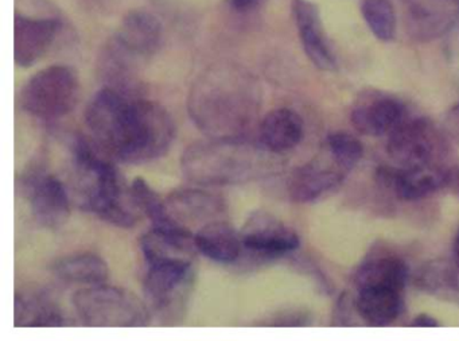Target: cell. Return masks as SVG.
<instances>
[{
  "instance_id": "1",
  "label": "cell",
  "mask_w": 459,
  "mask_h": 341,
  "mask_svg": "<svg viewBox=\"0 0 459 341\" xmlns=\"http://www.w3.org/2000/svg\"><path fill=\"white\" fill-rule=\"evenodd\" d=\"M93 141L122 162L146 163L170 150L176 126L160 104L112 88L99 91L85 109Z\"/></svg>"
},
{
  "instance_id": "2",
  "label": "cell",
  "mask_w": 459,
  "mask_h": 341,
  "mask_svg": "<svg viewBox=\"0 0 459 341\" xmlns=\"http://www.w3.org/2000/svg\"><path fill=\"white\" fill-rule=\"evenodd\" d=\"M187 109L208 138L246 139L259 112V85L246 69L220 64L193 84Z\"/></svg>"
},
{
  "instance_id": "3",
  "label": "cell",
  "mask_w": 459,
  "mask_h": 341,
  "mask_svg": "<svg viewBox=\"0 0 459 341\" xmlns=\"http://www.w3.org/2000/svg\"><path fill=\"white\" fill-rule=\"evenodd\" d=\"M79 136L72 144L74 190L84 211L98 214L104 222L120 228H133L138 222L131 192L117 169L107 160L106 152ZM108 155V154H107ZM136 208V206H135Z\"/></svg>"
},
{
  "instance_id": "4",
  "label": "cell",
  "mask_w": 459,
  "mask_h": 341,
  "mask_svg": "<svg viewBox=\"0 0 459 341\" xmlns=\"http://www.w3.org/2000/svg\"><path fill=\"white\" fill-rule=\"evenodd\" d=\"M271 154L247 139L209 138L185 150L181 169L186 179L203 187L244 184L270 174Z\"/></svg>"
},
{
  "instance_id": "5",
  "label": "cell",
  "mask_w": 459,
  "mask_h": 341,
  "mask_svg": "<svg viewBox=\"0 0 459 341\" xmlns=\"http://www.w3.org/2000/svg\"><path fill=\"white\" fill-rule=\"evenodd\" d=\"M72 301L82 324L88 327H146L152 316L135 294L106 284L79 290Z\"/></svg>"
},
{
  "instance_id": "6",
  "label": "cell",
  "mask_w": 459,
  "mask_h": 341,
  "mask_svg": "<svg viewBox=\"0 0 459 341\" xmlns=\"http://www.w3.org/2000/svg\"><path fill=\"white\" fill-rule=\"evenodd\" d=\"M80 82L71 66H52L37 72L23 85L21 107L42 120H57L79 103Z\"/></svg>"
},
{
  "instance_id": "7",
  "label": "cell",
  "mask_w": 459,
  "mask_h": 341,
  "mask_svg": "<svg viewBox=\"0 0 459 341\" xmlns=\"http://www.w3.org/2000/svg\"><path fill=\"white\" fill-rule=\"evenodd\" d=\"M389 157L400 168L435 165L445 153V141L431 120L426 118L403 120L389 134Z\"/></svg>"
},
{
  "instance_id": "8",
  "label": "cell",
  "mask_w": 459,
  "mask_h": 341,
  "mask_svg": "<svg viewBox=\"0 0 459 341\" xmlns=\"http://www.w3.org/2000/svg\"><path fill=\"white\" fill-rule=\"evenodd\" d=\"M193 284V263L149 265L143 290L147 303L160 319L181 314Z\"/></svg>"
},
{
  "instance_id": "9",
  "label": "cell",
  "mask_w": 459,
  "mask_h": 341,
  "mask_svg": "<svg viewBox=\"0 0 459 341\" xmlns=\"http://www.w3.org/2000/svg\"><path fill=\"white\" fill-rule=\"evenodd\" d=\"M240 238L244 249L263 259L283 257L299 247L297 232L265 211L249 214Z\"/></svg>"
},
{
  "instance_id": "10",
  "label": "cell",
  "mask_w": 459,
  "mask_h": 341,
  "mask_svg": "<svg viewBox=\"0 0 459 341\" xmlns=\"http://www.w3.org/2000/svg\"><path fill=\"white\" fill-rule=\"evenodd\" d=\"M23 185L37 222L50 230L63 227L71 216V197L65 185L57 177L39 170L23 176Z\"/></svg>"
},
{
  "instance_id": "11",
  "label": "cell",
  "mask_w": 459,
  "mask_h": 341,
  "mask_svg": "<svg viewBox=\"0 0 459 341\" xmlns=\"http://www.w3.org/2000/svg\"><path fill=\"white\" fill-rule=\"evenodd\" d=\"M407 28L413 39L434 41L459 22V0H404Z\"/></svg>"
},
{
  "instance_id": "12",
  "label": "cell",
  "mask_w": 459,
  "mask_h": 341,
  "mask_svg": "<svg viewBox=\"0 0 459 341\" xmlns=\"http://www.w3.org/2000/svg\"><path fill=\"white\" fill-rule=\"evenodd\" d=\"M63 23L56 18H14V60L21 68L39 63L57 39Z\"/></svg>"
},
{
  "instance_id": "13",
  "label": "cell",
  "mask_w": 459,
  "mask_h": 341,
  "mask_svg": "<svg viewBox=\"0 0 459 341\" xmlns=\"http://www.w3.org/2000/svg\"><path fill=\"white\" fill-rule=\"evenodd\" d=\"M351 120L362 136H383L405 120V109L399 99L385 93H365L354 104Z\"/></svg>"
},
{
  "instance_id": "14",
  "label": "cell",
  "mask_w": 459,
  "mask_h": 341,
  "mask_svg": "<svg viewBox=\"0 0 459 341\" xmlns=\"http://www.w3.org/2000/svg\"><path fill=\"white\" fill-rule=\"evenodd\" d=\"M446 169L435 165L419 168L378 169L377 179L383 187L394 190V195L404 201H418L445 188Z\"/></svg>"
},
{
  "instance_id": "15",
  "label": "cell",
  "mask_w": 459,
  "mask_h": 341,
  "mask_svg": "<svg viewBox=\"0 0 459 341\" xmlns=\"http://www.w3.org/2000/svg\"><path fill=\"white\" fill-rule=\"evenodd\" d=\"M327 157L329 161L316 160L306 163L290 177L289 195L292 200L311 203L343 181L348 170L338 165L332 155L327 154Z\"/></svg>"
},
{
  "instance_id": "16",
  "label": "cell",
  "mask_w": 459,
  "mask_h": 341,
  "mask_svg": "<svg viewBox=\"0 0 459 341\" xmlns=\"http://www.w3.org/2000/svg\"><path fill=\"white\" fill-rule=\"evenodd\" d=\"M171 216L185 227L189 224H208L224 214L225 204L219 196L197 188L174 190L165 200Z\"/></svg>"
},
{
  "instance_id": "17",
  "label": "cell",
  "mask_w": 459,
  "mask_h": 341,
  "mask_svg": "<svg viewBox=\"0 0 459 341\" xmlns=\"http://www.w3.org/2000/svg\"><path fill=\"white\" fill-rule=\"evenodd\" d=\"M292 12L306 56L321 71L335 69L337 64L332 48L325 37L318 7L307 0H294Z\"/></svg>"
},
{
  "instance_id": "18",
  "label": "cell",
  "mask_w": 459,
  "mask_h": 341,
  "mask_svg": "<svg viewBox=\"0 0 459 341\" xmlns=\"http://www.w3.org/2000/svg\"><path fill=\"white\" fill-rule=\"evenodd\" d=\"M141 249L149 265L154 263H193L195 262V233L190 230L160 231L150 228L141 238Z\"/></svg>"
},
{
  "instance_id": "19",
  "label": "cell",
  "mask_w": 459,
  "mask_h": 341,
  "mask_svg": "<svg viewBox=\"0 0 459 341\" xmlns=\"http://www.w3.org/2000/svg\"><path fill=\"white\" fill-rule=\"evenodd\" d=\"M162 25L152 13L136 10L128 13L114 41L133 57H150L160 47Z\"/></svg>"
},
{
  "instance_id": "20",
  "label": "cell",
  "mask_w": 459,
  "mask_h": 341,
  "mask_svg": "<svg viewBox=\"0 0 459 341\" xmlns=\"http://www.w3.org/2000/svg\"><path fill=\"white\" fill-rule=\"evenodd\" d=\"M303 119L290 109H278L265 115L259 126V142L265 150L281 154L294 149L303 139Z\"/></svg>"
},
{
  "instance_id": "21",
  "label": "cell",
  "mask_w": 459,
  "mask_h": 341,
  "mask_svg": "<svg viewBox=\"0 0 459 341\" xmlns=\"http://www.w3.org/2000/svg\"><path fill=\"white\" fill-rule=\"evenodd\" d=\"M195 241L201 254L219 263L236 262L243 249L240 233L221 220L201 227L195 233Z\"/></svg>"
},
{
  "instance_id": "22",
  "label": "cell",
  "mask_w": 459,
  "mask_h": 341,
  "mask_svg": "<svg viewBox=\"0 0 459 341\" xmlns=\"http://www.w3.org/2000/svg\"><path fill=\"white\" fill-rule=\"evenodd\" d=\"M410 271L404 260L396 257H381L368 260L354 276L359 292L368 289H385L402 292L407 284Z\"/></svg>"
},
{
  "instance_id": "23",
  "label": "cell",
  "mask_w": 459,
  "mask_h": 341,
  "mask_svg": "<svg viewBox=\"0 0 459 341\" xmlns=\"http://www.w3.org/2000/svg\"><path fill=\"white\" fill-rule=\"evenodd\" d=\"M53 274L69 284L95 286L106 284L109 278V268L103 258L92 252H82L57 260L53 265Z\"/></svg>"
},
{
  "instance_id": "24",
  "label": "cell",
  "mask_w": 459,
  "mask_h": 341,
  "mask_svg": "<svg viewBox=\"0 0 459 341\" xmlns=\"http://www.w3.org/2000/svg\"><path fill=\"white\" fill-rule=\"evenodd\" d=\"M359 316L372 327L392 324L402 313L400 292L385 289H368L359 292L356 301Z\"/></svg>"
},
{
  "instance_id": "25",
  "label": "cell",
  "mask_w": 459,
  "mask_h": 341,
  "mask_svg": "<svg viewBox=\"0 0 459 341\" xmlns=\"http://www.w3.org/2000/svg\"><path fill=\"white\" fill-rule=\"evenodd\" d=\"M130 192L136 208L152 222V228L169 231V232L190 230L171 216L165 201H162V198L150 187L146 179H141V177L134 179Z\"/></svg>"
},
{
  "instance_id": "26",
  "label": "cell",
  "mask_w": 459,
  "mask_h": 341,
  "mask_svg": "<svg viewBox=\"0 0 459 341\" xmlns=\"http://www.w3.org/2000/svg\"><path fill=\"white\" fill-rule=\"evenodd\" d=\"M63 313L45 295H15V327H63Z\"/></svg>"
},
{
  "instance_id": "27",
  "label": "cell",
  "mask_w": 459,
  "mask_h": 341,
  "mask_svg": "<svg viewBox=\"0 0 459 341\" xmlns=\"http://www.w3.org/2000/svg\"><path fill=\"white\" fill-rule=\"evenodd\" d=\"M419 286L426 292L459 301V262H434L419 273Z\"/></svg>"
},
{
  "instance_id": "28",
  "label": "cell",
  "mask_w": 459,
  "mask_h": 341,
  "mask_svg": "<svg viewBox=\"0 0 459 341\" xmlns=\"http://www.w3.org/2000/svg\"><path fill=\"white\" fill-rule=\"evenodd\" d=\"M362 17L376 39L391 41L396 36V13L391 0H362Z\"/></svg>"
},
{
  "instance_id": "29",
  "label": "cell",
  "mask_w": 459,
  "mask_h": 341,
  "mask_svg": "<svg viewBox=\"0 0 459 341\" xmlns=\"http://www.w3.org/2000/svg\"><path fill=\"white\" fill-rule=\"evenodd\" d=\"M326 152L334 158L338 165L351 171L364 154L361 142L351 134L333 133L326 139Z\"/></svg>"
},
{
  "instance_id": "30",
  "label": "cell",
  "mask_w": 459,
  "mask_h": 341,
  "mask_svg": "<svg viewBox=\"0 0 459 341\" xmlns=\"http://www.w3.org/2000/svg\"><path fill=\"white\" fill-rule=\"evenodd\" d=\"M308 324H310V319H308L307 314L294 310L281 311L271 319L259 322V325H263V327H303V325Z\"/></svg>"
},
{
  "instance_id": "31",
  "label": "cell",
  "mask_w": 459,
  "mask_h": 341,
  "mask_svg": "<svg viewBox=\"0 0 459 341\" xmlns=\"http://www.w3.org/2000/svg\"><path fill=\"white\" fill-rule=\"evenodd\" d=\"M445 188L459 196V165L446 169Z\"/></svg>"
},
{
  "instance_id": "32",
  "label": "cell",
  "mask_w": 459,
  "mask_h": 341,
  "mask_svg": "<svg viewBox=\"0 0 459 341\" xmlns=\"http://www.w3.org/2000/svg\"><path fill=\"white\" fill-rule=\"evenodd\" d=\"M447 127L451 136L459 141V104H456L447 117Z\"/></svg>"
},
{
  "instance_id": "33",
  "label": "cell",
  "mask_w": 459,
  "mask_h": 341,
  "mask_svg": "<svg viewBox=\"0 0 459 341\" xmlns=\"http://www.w3.org/2000/svg\"><path fill=\"white\" fill-rule=\"evenodd\" d=\"M411 327L437 328L439 327V321L434 319V317L429 316V314H419V316L415 317L412 322H411Z\"/></svg>"
},
{
  "instance_id": "34",
  "label": "cell",
  "mask_w": 459,
  "mask_h": 341,
  "mask_svg": "<svg viewBox=\"0 0 459 341\" xmlns=\"http://www.w3.org/2000/svg\"><path fill=\"white\" fill-rule=\"evenodd\" d=\"M260 0H232L233 7L240 12H246V10L252 9L256 6Z\"/></svg>"
},
{
  "instance_id": "35",
  "label": "cell",
  "mask_w": 459,
  "mask_h": 341,
  "mask_svg": "<svg viewBox=\"0 0 459 341\" xmlns=\"http://www.w3.org/2000/svg\"><path fill=\"white\" fill-rule=\"evenodd\" d=\"M453 249L456 259L459 260V230L456 231L455 238H454Z\"/></svg>"
}]
</instances>
